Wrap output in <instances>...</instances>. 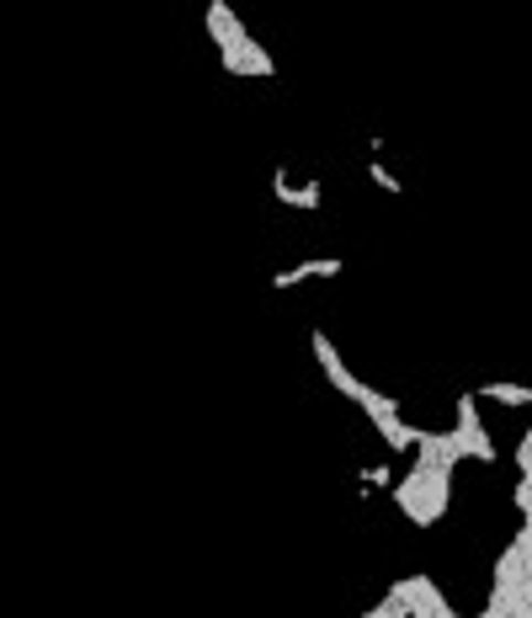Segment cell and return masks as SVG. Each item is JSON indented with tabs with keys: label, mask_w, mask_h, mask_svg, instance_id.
<instances>
[{
	"label": "cell",
	"mask_w": 532,
	"mask_h": 618,
	"mask_svg": "<svg viewBox=\"0 0 532 618\" xmlns=\"http://www.w3.org/2000/svg\"><path fill=\"white\" fill-rule=\"evenodd\" d=\"M368 618H458L432 576H405L368 608Z\"/></svg>",
	"instance_id": "obj_2"
},
{
	"label": "cell",
	"mask_w": 532,
	"mask_h": 618,
	"mask_svg": "<svg viewBox=\"0 0 532 618\" xmlns=\"http://www.w3.org/2000/svg\"><path fill=\"white\" fill-rule=\"evenodd\" d=\"M511 501H517V512H522V518H532V475H522V480H517Z\"/></svg>",
	"instance_id": "obj_13"
},
{
	"label": "cell",
	"mask_w": 532,
	"mask_h": 618,
	"mask_svg": "<svg viewBox=\"0 0 532 618\" xmlns=\"http://www.w3.org/2000/svg\"><path fill=\"white\" fill-rule=\"evenodd\" d=\"M415 464H443V469H458V464H464V443H458V433L415 427Z\"/></svg>",
	"instance_id": "obj_7"
},
{
	"label": "cell",
	"mask_w": 532,
	"mask_h": 618,
	"mask_svg": "<svg viewBox=\"0 0 532 618\" xmlns=\"http://www.w3.org/2000/svg\"><path fill=\"white\" fill-rule=\"evenodd\" d=\"M389 491H394V507H400L411 523L432 528L447 512V501H453V469H443V464H415L411 475L394 480Z\"/></svg>",
	"instance_id": "obj_1"
},
{
	"label": "cell",
	"mask_w": 532,
	"mask_h": 618,
	"mask_svg": "<svg viewBox=\"0 0 532 618\" xmlns=\"http://www.w3.org/2000/svg\"><path fill=\"white\" fill-rule=\"evenodd\" d=\"M357 405H362V416L373 422V433L389 443V454H415V427L400 416V401H389L384 390L362 384V390H357Z\"/></svg>",
	"instance_id": "obj_3"
},
{
	"label": "cell",
	"mask_w": 532,
	"mask_h": 618,
	"mask_svg": "<svg viewBox=\"0 0 532 618\" xmlns=\"http://www.w3.org/2000/svg\"><path fill=\"white\" fill-rule=\"evenodd\" d=\"M528 405H532V401H528Z\"/></svg>",
	"instance_id": "obj_16"
},
{
	"label": "cell",
	"mask_w": 532,
	"mask_h": 618,
	"mask_svg": "<svg viewBox=\"0 0 532 618\" xmlns=\"http://www.w3.org/2000/svg\"><path fill=\"white\" fill-rule=\"evenodd\" d=\"M272 192H277V203H283V209H298V214H315V209H320V182H288V171H277V177H272Z\"/></svg>",
	"instance_id": "obj_10"
},
{
	"label": "cell",
	"mask_w": 532,
	"mask_h": 618,
	"mask_svg": "<svg viewBox=\"0 0 532 618\" xmlns=\"http://www.w3.org/2000/svg\"><path fill=\"white\" fill-rule=\"evenodd\" d=\"M341 273H347L341 256H309V262H298V267L272 273V288H298V283H309V278H341Z\"/></svg>",
	"instance_id": "obj_9"
},
{
	"label": "cell",
	"mask_w": 532,
	"mask_h": 618,
	"mask_svg": "<svg viewBox=\"0 0 532 618\" xmlns=\"http://www.w3.org/2000/svg\"><path fill=\"white\" fill-rule=\"evenodd\" d=\"M517 469H522V475H532V427L522 433V443H517Z\"/></svg>",
	"instance_id": "obj_14"
},
{
	"label": "cell",
	"mask_w": 532,
	"mask_h": 618,
	"mask_svg": "<svg viewBox=\"0 0 532 618\" xmlns=\"http://www.w3.org/2000/svg\"><path fill=\"white\" fill-rule=\"evenodd\" d=\"M368 182H379V187H384V192H394V198H400V192H405V182H400V177H394V171H389L384 160H368Z\"/></svg>",
	"instance_id": "obj_12"
},
{
	"label": "cell",
	"mask_w": 532,
	"mask_h": 618,
	"mask_svg": "<svg viewBox=\"0 0 532 618\" xmlns=\"http://www.w3.org/2000/svg\"><path fill=\"white\" fill-rule=\"evenodd\" d=\"M474 395H479V401H496V405H528L532 384H501V379H496V384H479Z\"/></svg>",
	"instance_id": "obj_11"
},
{
	"label": "cell",
	"mask_w": 532,
	"mask_h": 618,
	"mask_svg": "<svg viewBox=\"0 0 532 618\" xmlns=\"http://www.w3.org/2000/svg\"><path fill=\"white\" fill-rule=\"evenodd\" d=\"M219 64H224L235 81H272V75H277V60L266 54L256 38H240L235 49H224V54H219Z\"/></svg>",
	"instance_id": "obj_5"
},
{
	"label": "cell",
	"mask_w": 532,
	"mask_h": 618,
	"mask_svg": "<svg viewBox=\"0 0 532 618\" xmlns=\"http://www.w3.org/2000/svg\"><path fill=\"white\" fill-rule=\"evenodd\" d=\"M208 38H213V49H219V54H224V49H235L240 38H251V32H245V22H240L235 17V6H230V0H208Z\"/></svg>",
	"instance_id": "obj_8"
},
{
	"label": "cell",
	"mask_w": 532,
	"mask_h": 618,
	"mask_svg": "<svg viewBox=\"0 0 532 618\" xmlns=\"http://www.w3.org/2000/svg\"><path fill=\"white\" fill-rule=\"evenodd\" d=\"M362 486H394V475H389L384 464H373V469H362Z\"/></svg>",
	"instance_id": "obj_15"
},
{
	"label": "cell",
	"mask_w": 532,
	"mask_h": 618,
	"mask_svg": "<svg viewBox=\"0 0 532 618\" xmlns=\"http://www.w3.org/2000/svg\"><path fill=\"white\" fill-rule=\"evenodd\" d=\"M309 347H315V358H320V373H326V384H330V390H336V395H347V401H357L362 379H357V373L347 369V358L336 352V341H330L326 331H315V337H309Z\"/></svg>",
	"instance_id": "obj_6"
},
{
	"label": "cell",
	"mask_w": 532,
	"mask_h": 618,
	"mask_svg": "<svg viewBox=\"0 0 532 618\" xmlns=\"http://www.w3.org/2000/svg\"><path fill=\"white\" fill-rule=\"evenodd\" d=\"M453 411H458V427H453V433H458V443H464V459L496 464V443H490L485 422H479V395H458Z\"/></svg>",
	"instance_id": "obj_4"
}]
</instances>
